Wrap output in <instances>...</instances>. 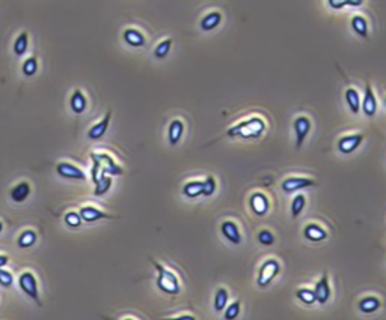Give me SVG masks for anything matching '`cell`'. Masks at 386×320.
<instances>
[{"mask_svg": "<svg viewBox=\"0 0 386 320\" xmlns=\"http://www.w3.org/2000/svg\"><path fill=\"white\" fill-rule=\"evenodd\" d=\"M266 130V124L261 118H251L239 122L227 131L228 137H242V138H258Z\"/></svg>", "mask_w": 386, "mask_h": 320, "instance_id": "obj_1", "label": "cell"}, {"mask_svg": "<svg viewBox=\"0 0 386 320\" xmlns=\"http://www.w3.org/2000/svg\"><path fill=\"white\" fill-rule=\"evenodd\" d=\"M151 263L154 264V268L157 269L158 272V276H157V287L167 293V294H178L179 293V281L176 278V275L166 269L164 266H161L160 263H157L155 260H151Z\"/></svg>", "mask_w": 386, "mask_h": 320, "instance_id": "obj_2", "label": "cell"}, {"mask_svg": "<svg viewBox=\"0 0 386 320\" xmlns=\"http://www.w3.org/2000/svg\"><path fill=\"white\" fill-rule=\"evenodd\" d=\"M279 270H281V263H279L278 260H275V258H267V260L261 264V268H260L258 280H257L258 286L263 287V288L267 287V286L278 276Z\"/></svg>", "mask_w": 386, "mask_h": 320, "instance_id": "obj_3", "label": "cell"}, {"mask_svg": "<svg viewBox=\"0 0 386 320\" xmlns=\"http://www.w3.org/2000/svg\"><path fill=\"white\" fill-rule=\"evenodd\" d=\"M19 284H20V288L32 299L35 300L38 305H41V300H40V293H38V282H37V278L32 272H23L19 278Z\"/></svg>", "mask_w": 386, "mask_h": 320, "instance_id": "obj_4", "label": "cell"}, {"mask_svg": "<svg viewBox=\"0 0 386 320\" xmlns=\"http://www.w3.org/2000/svg\"><path fill=\"white\" fill-rule=\"evenodd\" d=\"M91 158H92V162H97L100 166V172L104 173V174H122V168L119 166L115 164V161L112 160V156L106 155V154H95L92 152L91 154Z\"/></svg>", "mask_w": 386, "mask_h": 320, "instance_id": "obj_5", "label": "cell"}, {"mask_svg": "<svg viewBox=\"0 0 386 320\" xmlns=\"http://www.w3.org/2000/svg\"><path fill=\"white\" fill-rule=\"evenodd\" d=\"M311 131V120L306 116H297L294 119V132H296V148L300 149Z\"/></svg>", "mask_w": 386, "mask_h": 320, "instance_id": "obj_6", "label": "cell"}, {"mask_svg": "<svg viewBox=\"0 0 386 320\" xmlns=\"http://www.w3.org/2000/svg\"><path fill=\"white\" fill-rule=\"evenodd\" d=\"M363 140V136L362 134H350V136H344L338 140V149L341 154L344 155H348L351 152H354L360 143Z\"/></svg>", "mask_w": 386, "mask_h": 320, "instance_id": "obj_7", "label": "cell"}, {"mask_svg": "<svg viewBox=\"0 0 386 320\" xmlns=\"http://www.w3.org/2000/svg\"><path fill=\"white\" fill-rule=\"evenodd\" d=\"M314 293H315V300H317L320 305H324V304L330 299V284H329L327 272H323L321 278L317 281L315 288H314Z\"/></svg>", "mask_w": 386, "mask_h": 320, "instance_id": "obj_8", "label": "cell"}, {"mask_svg": "<svg viewBox=\"0 0 386 320\" xmlns=\"http://www.w3.org/2000/svg\"><path fill=\"white\" fill-rule=\"evenodd\" d=\"M249 204H251V209L254 210V214L260 215V216L266 215L270 209L269 198L263 192H254L249 198Z\"/></svg>", "mask_w": 386, "mask_h": 320, "instance_id": "obj_9", "label": "cell"}, {"mask_svg": "<svg viewBox=\"0 0 386 320\" xmlns=\"http://www.w3.org/2000/svg\"><path fill=\"white\" fill-rule=\"evenodd\" d=\"M56 172L59 176L67 178V179H73V180H83L85 179V173L77 168L76 166L70 164V162H59L56 166Z\"/></svg>", "mask_w": 386, "mask_h": 320, "instance_id": "obj_10", "label": "cell"}, {"mask_svg": "<svg viewBox=\"0 0 386 320\" xmlns=\"http://www.w3.org/2000/svg\"><path fill=\"white\" fill-rule=\"evenodd\" d=\"M314 184L315 182L308 178H288L282 182V190L284 192H294V191L312 186Z\"/></svg>", "mask_w": 386, "mask_h": 320, "instance_id": "obj_11", "label": "cell"}, {"mask_svg": "<svg viewBox=\"0 0 386 320\" xmlns=\"http://www.w3.org/2000/svg\"><path fill=\"white\" fill-rule=\"evenodd\" d=\"M221 230H222V234L231 244H234V245L242 244V234H240V230H239V227L234 221H224L222 226H221Z\"/></svg>", "mask_w": 386, "mask_h": 320, "instance_id": "obj_12", "label": "cell"}, {"mask_svg": "<svg viewBox=\"0 0 386 320\" xmlns=\"http://www.w3.org/2000/svg\"><path fill=\"white\" fill-rule=\"evenodd\" d=\"M362 110L368 118H372L377 112V101H375L371 84L365 86V96H363V101H362Z\"/></svg>", "mask_w": 386, "mask_h": 320, "instance_id": "obj_13", "label": "cell"}, {"mask_svg": "<svg viewBox=\"0 0 386 320\" xmlns=\"http://www.w3.org/2000/svg\"><path fill=\"white\" fill-rule=\"evenodd\" d=\"M79 215H80L82 221H85V222H95V221H98V220L112 218L109 214H106V212H103V210H100V209H97V208H94V206H85V208H82L80 212H79Z\"/></svg>", "mask_w": 386, "mask_h": 320, "instance_id": "obj_14", "label": "cell"}, {"mask_svg": "<svg viewBox=\"0 0 386 320\" xmlns=\"http://www.w3.org/2000/svg\"><path fill=\"white\" fill-rule=\"evenodd\" d=\"M110 119H112V112L109 110V112L106 113V116H104L98 124H95V125L88 131V137H89L91 140H98V138H101V137L106 134L107 128H109Z\"/></svg>", "mask_w": 386, "mask_h": 320, "instance_id": "obj_15", "label": "cell"}, {"mask_svg": "<svg viewBox=\"0 0 386 320\" xmlns=\"http://www.w3.org/2000/svg\"><path fill=\"white\" fill-rule=\"evenodd\" d=\"M182 132H184V124H182V120L173 119V120L169 124V128H167V138H169V143H170L172 146L178 144V142H179L181 137H182Z\"/></svg>", "mask_w": 386, "mask_h": 320, "instance_id": "obj_16", "label": "cell"}, {"mask_svg": "<svg viewBox=\"0 0 386 320\" xmlns=\"http://www.w3.org/2000/svg\"><path fill=\"white\" fill-rule=\"evenodd\" d=\"M303 234L308 240H312V242H320L327 238V232L318 224H308L303 230Z\"/></svg>", "mask_w": 386, "mask_h": 320, "instance_id": "obj_17", "label": "cell"}, {"mask_svg": "<svg viewBox=\"0 0 386 320\" xmlns=\"http://www.w3.org/2000/svg\"><path fill=\"white\" fill-rule=\"evenodd\" d=\"M222 22V14L218 11H212L209 14H206L201 20V29L206 32H210L213 29H216Z\"/></svg>", "mask_w": 386, "mask_h": 320, "instance_id": "obj_18", "label": "cell"}, {"mask_svg": "<svg viewBox=\"0 0 386 320\" xmlns=\"http://www.w3.org/2000/svg\"><path fill=\"white\" fill-rule=\"evenodd\" d=\"M31 194V185L28 182H20L17 184L13 190H11V198L16 203H22L25 202Z\"/></svg>", "mask_w": 386, "mask_h": 320, "instance_id": "obj_19", "label": "cell"}, {"mask_svg": "<svg viewBox=\"0 0 386 320\" xmlns=\"http://www.w3.org/2000/svg\"><path fill=\"white\" fill-rule=\"evenodd\" d=\"M124 41L131 47H143L145 46V36L136 29H125Z\"/></svg>", "mask_w": 386, "mask_h": 320, "instance_id": "obj_20", "label": "cell"}, {"mask_svg": "<svg viewBox=\"0 0 386 320\" xmlns=\"http://www.w3.org/2000/svg\"><path fill=\"white\" fill-rule=\"evenodd\" d=\"M380 299L375 298V296H365L359 300V310L365 314H371L374 311H377L380 308Z\"/></svg>", "mask_w": 386, "mask_h": 320, "instance_id": "obj_21", "label": "cell"}, {"mask_svg": "<svg viewBox=\"0 0 386 320\" xmlns=\"http://www.w3.org/2000/svg\"><path fill=\"white\" fill-rule=\"evenodd\" d=\"M182 194L188 198H197L203 196V180H190L182 186Z\"/></svg>", "mask_w": 386, "mask_h": 320, "instance_id": "obj_22", "label": "cell"}, {"mask_svg": "<svg viewBox=\"0 0 386 320\" xmlns=\"http://www.w3.org/2000/svg\"><path fill=\"white\" fill-rule=\"evenodd\" d=\"M71 108L77 114H82L86 110V98H85L83 92L79 90V89L74 90L73 95H71Z\"/></svg>", "mask_w": 386, "mask_h": 320, "instance_id": "obj_23", "label": "cell"}, {"mask_svg": "<svg viewBox=\"0 0 386 320\" xmlns=\"http://www.w3.org/2000/svg\"><path fill=\"white\" fill-rule=\"evenodd\" d=\"M344 96H345V101H347V104H348L351 113H354V114L359 113V110H360V98H359L357 90L353 89V88H348V89L345 90Z\"/></svg>", "mask_w": 386, "mask_h": 320, "instance_id": "obj_24", "label": "cell"}, {"mask_svg": "<svg viewBox=\"0 0 386 320\" xmlns=\"http://www.w3.org/2000/svg\"><path fill=\"white\" fill-rule=\"evenodd\" d=\"M351 28L360 38H368V22L362 16H354L351 18Z\"/></svg>", "mask_w": 386, "mask_h": 320, "instance_id": "obj_25", "label": "cell"}, {"mask_svg": "<svg viewBox=\"0 0 386 320\" xmlns=\"http://www.w3.org/2000/svg\"><path fill=\"white\" fill-rule=\"evenodd\" d=\"M110 186H112V178H110L109 174L101 173L100 178H98V180L95 182L94 194H95V196H103V194H106V192L110 190Z\"/></svg>", "mask_w": 386, "mask_h": 320, "instance_id": "obj_26", "label": "cell"}, {"mask_svg": "<svg viewBox=\"0 0 386 320\" xmlns=\"http://www.w3.org/2000/svg\"><path fill=\"white\" fill-rule=\"evenodd\" d=\"M227 304H228V290L224 287H219L215 294V310L221 312L224 311V308H227Z\"/></svg>", "mask_w": 386, "mask_h": 320, "instance_id": "obj_27", "label": "cell"}, {"mask_svg": "<svg viewBox=\"0 0 386 320\" xmlns=\"http://www.w3.org/2000/svg\"><path fill=\"white\" fill-rule=\"evenodd\" d=\"M28 46H29V36H28L26 32H23V34H20V35L17 36V40H16V42H14V53H16L19 58L23 56V54L26 53V50H28Z\"/></svg>", "mask_w": 386, "mask_h": 320, "instance_id": "obj_28", "label": "cell"}, {"mask_svg": "<svg viewBox=\"0 0 386 320\" xmlns=\"http://www.w3.org/2000/svg\"><path fill=\"white\" fill-rule=\"evenodd\" d=\"M37 242V233L34 230H25L19 238V246L20 248H31Z\"/></svg>", "mask_w": 386, "mask_h": 320, "instance_id": "obj_29", "label": "cell"}, {"mask_svg": "<svg viewBox=\"0 0 386 320\" xmlns=\"http://www.w3.org/2000/svg\"><path fill=\"white\" fill-rule=\"evenodd\" d=\"M305 204H306V198L303 194H297L294 198H293V203H291V215L293 218H297L302 210L305 209Z\"/></svg>", "mask_w": 386, "mask_h": 320, "instance_id": "obj_30", "label": "cell"}, {"mask_svg": "<svg viewBox=\"0 0 386 320\" xmlns=\"http://www.w3.org/2000/svg\"><path fill=\"white\" fill-rule=\"evenodd\" d=\"M296 296H297L299 300H302V302L306 304V305H312L314 302H317V300H315V293H314V290L306 288V287L299 288V290L296 292Z\"/></svg>", "mask_w": 386, "mask_h": 320, "instance_id": "obj_31", "label": "cell"}, {"mask_svg": "<svg viewBox=\"0 0 386 320\" xmlns=\"http://www.w3.org/2000/svg\"><path fill=\"white\" fill-rule=\"evenodd\" d=\"M170 47H172V40H164V41H161V42L155 47L154 56H155L157 59H164V58L169 54Z\"/></svg>", "mask_w": 386, "mask_h": 320, "instance_id": "obj_32", "label": "cell"}, {"mask_svg": "<svg viewBox=\"0 0 386 320\" xmlns=\"http://www.w3.org/2000/svg\"><path fill=\"white\" fill-rule=\"evenodd\" d=\"M22 70H23V74H25L26 77L35 76V72H37V70H38V60H37V58H29L28 60H25Z\"/></svg>", "mask_w": 386, "mask_h": 320, "instance_id": "obj_33", "label": "cell"}, {"mask_svg": "<svg viewBox=\"0 0 386 320\" xmlns=\"http://www.w3.org/2000/svg\"><path fill=\"white\" fill-rule=\"evenodd\" d=\"M240 305H242V302L236 300L230 306H227L225 308V314H224L225 320H236L239 317V314H240Z\"/></svg>", "mask_w": 386, "mask_h": 320, "instance_id": "obj_34", "label": "cell"}, {"mask_svg": "<svg viewBox=\"0 0 386 320\" xmlns=\"http://www.w3.org/2000/svg\"><path fill=\"white\" fill-rule=\"evenodd\" d=\"M64 220H65V224H67L68 227H71V228H77V227H80V224H82V218H80L79 212H68V214L64 216Z\"/></svg>", "mask_w": 386, "mask_h": 320, "instance_id": "obj_35", "label": "cell"}, {"mask_svg": "<svg viewBox=\"0 0 386 320\" xmlns=\"http://www.w3.org/2000/svg\"><path fill=\"white\" fill-rule=\"evenodd\" d=\"M216 191V180L213 176H209L206 180H203V196L210 197Z\"/></svg>", "mask_w": 386, "mask_h": 320, "instance_id": "obj_36", "label": "cell"}, {"mask_svg": "<svg viewBox=\"0 0 386 320\" xmlns=\"http://www.w3.org/2000/svg\"><path fill=\"white\" fill-rule=\"evenodd\" d=\"M13 282H14L13 274L10 270H7V269H0V286L8 288V287L13 286Z\"/></svg>", "mask_w": 386, "mask_h": 320, "instance_id": "obj_37", "label": "cell"}, {"mask_svg": "<svg viewBox=\"0 0 386 320\" xmlns=\"http://www.w3.org/2000/svg\"><path fill=\"white\" fill-rule=\"evenodd\" d=\"M258 240H260V244L269 246V245H272V244L275 242V236H273V233L269 232V230H261V232L258 233Z\"/></svg>", "mask_w": 386, "mask_h": 320, "instance_id": "obj_38", "label": "cell"}, {"mask_svg": "<svg viewBox=\"0 0 386 320\" xmlns=\"http://www.w3.org/2000/svg\"><path fill=\"white\" fill-rule=\"evenodd\" d=\"M161 320H197V317H195V316H178V317L161 318Z\"/></svg>", "mask_w": 386, "mask_h": 320, "instance_id": "obj_39", "label": "cell"}, {"mask_svg": "<svg viewBox=\"0 0 386 320\" xmlns=\"http://www.w3.org/2000/svg\"><path fill=\"white\" fill-rule=\"evenodd\" d=\"M327 5H329V6H332V8H335V10L342 8V6H347V5H345V0H342V2H333V0H329Z\"/></svg>", "mask_w": 386, "mask_h": 320, "instance_id": "obj_40", "label": "cell"}, {"mask_svg": "<svg viewBox=\"0 0 386 320\" xmlns=\"http://www.w3.org/2000/svg\"><path fill=\"white\" fill-rule=\"evenodd\" d=\"M10 262V257L5 254H0V269H4V266H7Z\"/></svg>", "mask_w": 386, "mask_h": 320, "instance_id": "obj_41", "label": "cell"}, {"mask_svg": "<svg viewBox=\"0 0 386 320\" xmlns=\"http://www.w3.org/2000/svg\"><path fill=\"white\" fill-rule=\"evenodd\" d=\"M2 230H4V224H2V221H0V233H2Z\"/></svg>", "mask_w": 386, "mask_h": 320, "instance_id": "obj_42", "label": "cell"}, {"mask_svg": "<svg viewBox=\"0 0 386 320\" xmlns=\"http://www.w3.org/2000/svg\"><path fill=\"white\" fill-rule=\"evenodd\" d=\"M124 320H134V318H124Z\"/></svg>", "mask_w": 386, "mask_h": 320, "instance_id": "obj_43", "label": "cell"}, {"mask_svg": "<svg viewBox=\"0 0 386 320\" xmlns=\"http://www.w3.org/2000/svg\"><path fill=\"white\" fill-rule=\"evenodd\" d=\"M384 104H386V100H384Z\"/></svg>", "mask_w": 386, "mask_h": 320, "instance_id": "obj_44", "label": "cell"}]
</instances>
